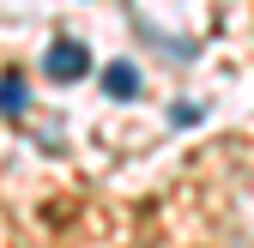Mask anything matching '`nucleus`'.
<instances>
[{
    "mask_svg": "<svg viewBox=\"0 0 254 248\" xmlns=\"http://www.w3.org/2000/svg\"><path fill=\"white\" fill-rule=\"evenodd\" d=\"M49 73H55V79H79V73H85V49H79V43H55V49H49Z\"/></svg>",
    "mask_w": 254,
    "mask_h": 248,
    "instance_id": "1",
    "label": "nucleus"
},
{
    "mask_svg": "<svg viewBox=\"0 0 254 248\" xmlns=\"http://www.w3.org/2000/svg\"><path fill=\"white\" fill-rule=\"evenodd\" d=\"M103 85H109V97H133V91H139V73L133 67H109Z\"/></svg>",
    "mask_w": 254,
    "mask_h": 248,
    "instance_id": "2",
    "label": "nucleus"
}]
</instances>
